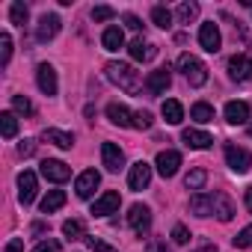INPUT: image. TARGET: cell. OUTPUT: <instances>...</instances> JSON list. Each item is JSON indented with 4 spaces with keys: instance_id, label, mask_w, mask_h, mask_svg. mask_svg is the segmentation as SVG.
Returning <instances> with one entry per match:
<instances>
[{
    "instance_id": "43",
    "label": "cell",
    "mask_w": 252,
    "mask_h": 252,
    "mask_svg": "<svg viewBox=\"0 0 252 252\" xmlns=\"http://www.w3.org/2000/svg\"><path fill=\"white\" fill-rule=\"evenodd\" d=\"M33 252H60V243L48 237V240H42V243H39V246H36Z\"/></svg>"
},
{
    "instance_id": "5",
    "label": "cell",
    "mask_w": 252,
    "mask_h": 252,
    "mask_svg": "<svg viewBox=\"0 0 252 252\" xmlns=\"http://www.w3.org/2000/svg\"><path fill=\"white\" fill-rule=\"evenodd\" d=\"M98 184H101V172H98V169H86V172H80L77 181H74V193H77V199H92V193L98 190Z\"/></svg>"
},
{
    "instance_id": "10",
    "label": "cell",
    "mask_w": 252,
    "mask_h": 252,
    "mask_svg": "<svg viewBox=\"0 0 252 252\" xmlns=\"http://www.w3.org/2000/svg\"><path fill=\"white\" fill-rule=\"evenodd\" d=\"M178 166H181V155H178V152H172V149L160 152V155H158V160H155V169H158L163 178H172V175L178 172Z\"/></svg>"
},
{
    "instance_id": "23",
    "label": "cell",
    "mask_w": 252,
    "mask_h": 252,
    "mask_svg": "<svg viewBox=\"0 0 252 252\" xmlns=\"http://www.w3.org/2000/svg\"><path fill=\"white\" fill-rule=\"evenodd\" d=\"M190 214H196V217H211V214H214V202H211V196H205V193L190 196Z\"/></svg>"
},
{
    "instance_id": "41",
    "label": "cell",
    "mask_w": 252,
    "mask_h": 252,
    "mask_svg": "<svg viewBox=\"0 0 252 252\" xmlns=\"http://www.w3.org/2000/svg\"><path fill=\"white\" fill-rule=\"evenodd\" d=\"M146 252H169V246H166V240H160V237H152V240L146 243Z\"/></svg>"
},
{
    "instance_id": "16",
    "label": "cell",
    "mask_w": 252,
    "mask_h": 252,
    "mask_svg": "<svg viewBox=\"0 0 252 252\" xmlns=\"http://www.w3.org/2000/svg\"><path fill=\"white\" fill-rule=\"evenodd\" d=\"M42 175H45L48 181H54V184H63V181L71 178V169H68L63 160H45V163H42Z\"/></svg>"
},
{
    "instance_id": "36",
    "label": "cell",
    "mask_w": 252,
    "mask_h": 252,
    "mask_svg": "<svg viewBox=\"0 0 252 252\" xmlns=\"http://www.w3.org/2000/svg\"><path fill=\"white\" fill-rule=\"evenodd\" d=\"M134 128H140V131L152 128V113H149V110H137V113H134Z\"/></svg>"
},
{
    "instance_id": "45",
    "label": "cell",
    "mask_w": 252,
    "mask_h": 252,
    "mask_svg": "<svg viewBox=\"0 0 252 252\" xmlns=\"http://www.w3.org/2000/svg\"><path fill=\"white\" fill-rule=\"evenodd\" d=\"M125 24H128V27H131V30H137V33H140V30H143V21H140V18H137V15H125Z\"/></svg>"
},
{
    "instance_id": "14",
    "label": "cell",
    "mask_w": 252,
    "mask_h": 252,
    "mask_svg": "<svg viewBox=\"0 0 252 252\" xmlns=\"http://www.w3.org/2000/svg\"><path fill=\"white\" fill-rule=\"evenodd\" d=\"M119 205H122L119 193H116V190H107V193H101V196L95 199L92 214H95V217H107V214H116V211H119Z\"/></svg>"
},
{
    "instance_id": "17",
    "label": "cell",
    "mask_w": 252,
    "mask_h": 252,
    "mask_svg": "<svg viewBox=\"0 0 252 252\" xmlns=\"http://www.w3.org/2000/svg\"><path fill=\"white\" fill-rule=\"evenodd\" d=\"M107 119L119 128H134V113L125 107V104H110L107 107Z\"/></svg>"
},
{
    "instance_id": "12",
    "label": "cell",
    "mask_w": 252,
    "mask_h": 252,
    "mask_svg": "<svg viewBox=\"0 0 252 252\" xmlns=\"http://www.w3.org/2000/svg\"><path fill=\"white\" fill-rule=\"evenodd\" d=\"M169 86H172V74H169V68L149 71V77H146V89H149L152 95H163Z\"/></svg>"
},
{
    "instance_id": "40",
    "label": "cell",
    "mask_w": 252,
    "mask_h": 252,
    "mask_svg": "<svg viewBox=\"0 0 252 252\" xmlns=\"http://www.w3.org/2000/svg\"><path fill=\"white\" fill-rule=\"evenodd\" d=\"M172 240H175V243H181V246H184V243H187V240H190V231H187V225H181V222H178V225H175V228H172Z\"/></svg>"
},
{
    "instance_id": "44",
    "label": "cell",
    "mask_w": 252,
    "mask_h": 252,
    "mask_svg": "<svg viewBox=\"0 0 252 252\" xmlns=\"http://www.w3.org/2000/svg\"><path fill=\"white\" fill-rule=\"evenodd\" d=\"M3 252H24V240H21V237H12V240L3 246Z\"/></svg>"
},
{
    "instance_id": "2",
    "label": "cell",
    "mask_w": 252,
    "mask_h": 252,
    "mask_svg": "<svg viewBox=\"0 0 252 252\" xmlns=\"http://www.w3.org/2000/svg\"><path fill=\"white\" fill-rule=\"evenodd\" d=\"M178 71L187 77L190 86H205V83H208V68H205V63H202L199 57H193V54H181V57H178Z\"/></svg>"
},
{
    "instance_id": "38",
    "label": "cell",
    "mask_w": 252,
    "mask_h": 252,
    "mask_svg": "<svg viewBox=\"0 0 252 252\" xmlns=\"http://www.w3.org/2000/svg\"><path fill=\"white\" fill-rule=\"evenodd\" d=\"M86 246H89L92 252H119V249H113L110 243H104V240H98V237H86Z\"/></svg>"
},
{
    "instance_id": "31",
    "label": "cell",
    "mask_w": 252,
    "mask_h": 252,
    "mask_svg": "<svg viewBox=\"0 0 252 252\" xmlns=\"http://www.w3.org/2000/svg\"><path fill=\"white\" fill-rule=\"evenodd\" d=\"M152 21H155L158 27L169 30V27H172V12H169L166 6H155V9H152Z\"/></svg>"
},
{
    "instance_id": "28",
    "label": "cell",
    "mask_w": 252,
    "mask_h": 252,
    "mask_svg": "<svg viewBox=\"0 0 252 252\" xmlns=\"http://www.w3.org/2000/svg\"><path fill=\"white\" fill-rule=\"evenodd\" d=\"M190 119H196L199 125H208V122L214 119V107H211V104H205V101H199V104H193V107H190Z\"/></svg>"
},
{
    "instance_id": "13",
    "label": "cell",
    "mask_w": 252,
    "mask_h": 252,
    "mask_svg": "<svg viewBox=\"0 0 252 252\" xmlns=\"http://www.w3.org/2000/svg\"><path fill=\"white\" fill-rule=\"evenodd\" d=\"M101 160H104V169L107 172H119L125 166V155H122V149L116 143H104L101 146Z\"/></svg>"
},
{
    "instance_id": "25",
    "label": "cell",
    "mask_w": 252,
    "mask_h": 252,
    "mask_svg": "<svg viewBox=\"0 0 252 252\" xmlns=\"http://www.w3.org/2000/svg\"><path fill=\"white\" fill-rule=\"evenodd\" d=\"M160 113H163V119L169 122V125H181V119H184V107L175 101V98H169V101H163V107H160Z\"/></svg>"
},
{
    "instance_id": "1",
    "label": "cell",
    "mask_w": 252,
    "mask_h": 252,
    "mask_svg": "<svg viewBox=\"0 0 252 252\" xmlns=\"http://www.w3.org/2000/svg\"><path fill=\"white\" fill-rule=\"evenodd\" d=\"M104 74H107V80L110 83H116L119 89H125V92H131V95H137L140 92V71H134V65H128V63H107L104 65Z\"/></svg>"
},
{
    "instance_id": "27",
    "label": "cell",
    "mask_w": 252,
    "mask_h": 252,
    "mask_svg": "<svg viewBox=\"0 0 252 252\" xmlns=\"http://www.w3.org/2000/svg\"><path fill=\"white\" fill-rule=\"evenodd\" d=\"M0 134H3L6 140H12L18 134V119H15V113H0Z\"/></svg>"
},
{
    "instance_id": "20",
    "label": "cell",
    "mask_w": 252,
    "mask_h": 252,
    "mask_svg": "<svg viewBox=\"0 0 252 252\" xmlns=\"http://www.w3.org/2000/svg\"><path fill=\"white\" fill-rule=\"evenodd\" d=\"M181 140L190 146V149H211V143H214V137L211 134H205V131H199V128H187L184 134H181Z\"/></svg>"
},
{
    "instance_id": "35",
    "label": "cell",
    "mask_w": 252,
    "mask_h": 252,
    "mask_svg": "<svg viewBox=\"0 0 252 252\" xmlns=\"http://www.w3.org/2000/svg\"><path fill=\"white\" fill-rule=\"evenodd\" d=\"M12 110L15 113H24V116H33V101L27 95H15L12 98Z\"/></svg>"
},
{
    "instance_id": "33",
    "label": "cell",
    "mask_w": 252,
    "mask_h": 252,
    "mask_svg": "<svg viewBox=\"0 0 252 252\" xmlns=\"http://www.w3.org/2000/svg\"><path fill=\"white\" fill-rule=\"evenodd\" d=\"M63 234H65L68 240H80V237H83V222H80V220H65V222H63Z\"/></svg>"
},
{
    "instance_id": "46",
    "label": "cell",
    "mask_w": 252,
    "mask_h": 252,
    "mask_svg": "<svg viewBox=\"0 0 252 252\" xmlns=\"http://www.w3.org/2000/svg\"><path fill=\"white\" fill-rule=\"evenodd\" d=\"M246 208H249V214H252V187H246Z\"/></svg>"
},
{
    "instance_id": "3",
    "label": "cell",
    "mask_w": 252,
    "mask_h": 252,
    "mask_svg": "<svg viewBox=\"0 0 252 252\" xmlns=\"http://www.w3.org/2000/svg\"><path fill=\"white\" fill-rule=\"evenodd\" d=\"M225 163H228L231 172L243 175V172L252 169V155L246 149H240V146H225Z\"/></svg>"
},
{
    "instance_id": "32",
    "label": "cell",
    "mask_w": 252,
    "mask_h": 252,
    "mask_svg": "<svg viewBox=\"0 0 252 252\" xmlns=\"http://www.w3.org/2000/svg\"><path fill=\"white\" fill-rule=\"evenodd\" d=\"M9 60H12V36L9 33H0V65H9Z\"/></svg>"
},
{
    "instance_id": "42",
    "label": "cell",
    "mask_w": 252,
    "mask_h": 252,
    "mask_svg": "<svg viewBox=\"0 0 252 252\" xmlns=\"http://www.w3.org/2000/svg\"><path fill=\"white\" fill-rule=\"evenodd\" d=\"M33 152H36V143L33 140H21L18 143V155L21 158H33Z\"/></svg>"
},
{
    "instance_id": "29",
    "label": "cell",
    "mask_w": 252,
    "mask_h": 252,
    "mask_svg": "<svg viewBox=\"0 0 252 252\" xmlns=\"http://www.w3.org/2000/svg\"><path fill=\"white\" fill-rule=\"evenodd\" d=\"M205 181H208V172H205V169H190V172H187V178H184L187 190H202V187H205Z\"/></svg>"
},
{
    "instance_id": "22",
    "label": "cell",
    "mask_w": 252,
    "mask_h": 252,
    "mask_svg": "<svg viewBox=\"0 0 252 252\" xmlns=\"http://www.w3.org/2000/svg\"><path fill=\"white\" fill-rule=\"evenodd\" d=\"M42 140L51 143V146H57V149H71L74 146V137L65 134V131H57V128H45L42 131Z\"/></svg>"
},
{
    "instance_id": "4",
    "label": "cell",
    "mask_w": 252,
    "mask_h": 252,
    "mask_svg": "<svg viewBox=\"0 0 252 252\" xmlns=\"http://www.w3.org/2000/svg\"><path fill=\"white\" fill-rule=\"evenodd\" d=\"M128 222H131V228L140 234V237H146L149 234V228H152V211H149V205H131V211H128Z\"/></svg>"
},
{
    "instance_id": "8",
    "label": "cell",
    "mask_w": 252,
    "mask_h": 252,
    "mask_svg": "<svg viewBox=\"0 0 252 252\" xmlns=\"http://www.w3.org/2000/svg\"><path fill=\"white\" fill-rule=\"evenodd\" d=\"M57 33H60V18L54 15V12H45L42 18H39V24H36V42H51V39H57Z\"/></svg>"
},
{
    "instance_id": "21",
    "label": "cell",
    "mask_w": 252,
    "mask_h": 252,
    "mask_svg": "<svg viewBox=\"0 0 252 252\" xmlns=\"http://www.w3.org/2000/svg\"><path fill=\"white\" fill-rule=\"evenodd\" d=\"M101 45H104V51H119V48H125V33H122V27H119V24L107 27L104 36H101Z\"/></svg>"
},
{
    "instance_id": "7",
    "label": "cell",
    "mask_w": 252,
    "mask_h": 252,
    "mask_svg": "<svg viewBox=\"0 0 252 252\" xmlns=\"http://www.w3.org/2000/svg\"><path fill=\"white\" fill-rule=\"evenodd\" d=\"M36 190H39L36 172L24 169V172L18 175V202H21V205H33V199H36Z\"/></svg>"
},
{
    "instance_id": "19",
    "label": "cell",
    "mask_w": 252,
    "mask_h": 252,
    "mask_svg": "<svg viewBox=\"0 0 252 252\" xmlns=\"http://www.w3.org/2000/svg\"><path fill=\"white\" fill-rule=\"evenodd\" d=\"M211 202H214V214H217V220H220V222H231V217H234V202H231L225 193H214Z\"/></svg>"
},
{
    "instance_id": "37",
    "label": "cell",
    "mask_w": 252,
    "mask_h": 252,
    "mask_svg": "<svg viewBox=\"0 0 252 252\" xmlns=\"http://www.w3.org/2000/svg\"><path fill=\"white\" fill-rule=\"evenodd\" d=\"M234 246H237V249H249V246H252V225L240 228V234L234 237Z\"/></svg>"
},
{
    "instance_id": "39",
    "label": "cell",
    "mask_w": 252,
    "mask_h": 252,
    "mask_svg": "<svg viewBox=\"0 0 252 252\" xmlns=\"http://www.w3.org/2000/svg\"><path fill=\"white\" fill-rule=\"evenodd\" d=\"M113 15H116V12H113L110 6H95V9H92V21H110Z\"/></svg>"
},
{
    "instance_id": "9",
    "label": "cell",
    "mask_w": 252,
    "mask_h": 252,
    "mask_svg": "<svg viewBox=\"0 0 252 252\" xmlns=\"http://www.w3.org/2000/svg\"><path fill=\"white\" fill-rule=\"evenodd\" d=\"M228 74H231V80H240V83L252 80V60L246 54H234L228 60Z\"/></svg>"
},
{
    "instance_id": "11",
    "label": "cell",
    "mask_w": 252,
    "mask_h": 252,
    "mask_svg": "<svg viewBox=\"0 0 252 252\" xmlns=\"http://www.w3.org/2000/svg\"><path fill=\"white\" fill-rule=\"evenodd\" d=\"M149 181H152V166H149L146 160L134 163V166H131V172H128V187L140 193V190H146V187H149Z\"/></svg>"
},
{
    "instance_id": "34",
    "label": "cell",
    "mask_w": 252,
    "mask_h": 252,
    "mask_svg": "<svg viewBox=\"0 0 252 252\" xmlns=\"http://www.w3.org/2000/svg\"><path fill=\"white\" fill-rule=\"evenodd\" d=\"M27 6L21 3V0H18V3H12V9H9V18H12V24H18V27H24L27 24Z\"/></svg>"
},
{
    "instance_id": "47",
    "label": "cell",
    "mask_w": 252,
    "mask_h": 252,
    "mask_svg": "<svg viewBox=\"0 0 252 252\" xmlns=\"http://www.w3.org/2000/svg\"><path fill=\"white\" fill-rule=\"evenodd\" d=\"M196 252H217V246H211V243H208V246H199Z\"/></svg>"
},
{
    "instance_id": "15",
    "label": "cell",
    "mask_w": 252,
    "mask_h": 252,
    "mask_svg": "<svg viewBox=\"0 0 252 252\" xmlns=\"http://www.w3.org/2000/svg\"><path fill=\"white\" fill-rule=\"evenodd\" d=\"M36 83H39V89L45 95H57V71H54L51 63H42L36 68Z\"/></svg>"
},
{
    "instance_id": "24",
    "label": "cell",
    "mask_w": 252,
    "mask_h": 252,
    "mask_svg": "<svg viewBox=\"0 0 252 252\" xmlns=\"http://www.w3.org/2000/svg\"><path fill=\"white\" fill-rule=\"evenodd\" d=\"M128 51H131L134 60H155L158 45H149V42H143V39H134V42L128 45Z\"/></svg>"
},
{
    "instance_id": "48",
    "label": "cell",
    "mask_w": 252,
    "mask_h": 252,
    "mask_svg": "<svg viewBox=\"0 0 252 252\" xmlns=\"http://www.w3.org/2000/svg\"><path fill=\"white\" fill-rule=\"evenodd\" d=\"M249 137H252V125H249Z\"/></svg>"
},
{
    "instance_id": "30",
    "label": "cell",
    "mask_w": 252,
    "mask_h": 252,
    "mask_svg": "<svg viewBox=\"0 0 252 252\" xmlns=\"http://www.w3.org/2000/svg\"><path fill=\"white\" fill-rule=\"evenodd\" d=\"M175 15H178L181 24H190V21H196V15H199V3H181V6L175 9Z\"/></svg>"
},
{
    "instance_id": "18",
    "label": "cell",
    "mask_w": 252,
    "mask_h": 252,
    "mask_svg": "<svg viewBox=\"0 0 252 252\" xmlns=\"http://www.w3.org/2000/svg\"><path fill=\"white\" fill-rule=\"evenodd\" d=\"M225 122L228 125H246L249 122V104L246 101H228L225 104Z\"/></svg>"
},
{
    "instance_id": "6",
    "label": "cell",
    "mask_w": 252,
    "mask_h": 252,
    "mask_svg": "<svg viewBox=\"0 0 252 252\" xmlns=\"http://www.w3.org/2000/svg\"><path fill=\"white\" fill-rule=\"evenodd\" d=\"M199 45H202L208 54H217V51H220L222 36H220V27H217L214 21H205V24L199 27Z\"/></svg>"
},
{
    "instance_id": "26",
    "label": "cell",
    "mask_w": 252,
    "mask_h": 252,
    "mask_svg": "<svg viewBox=\"0 0 252 252\" xmlns=\"http://www.w3.org/2000/svg\"><path fill=\"white\" fill-rule=\"evenodd\" d=\"M65 205V193L63 190H51L45 199H42V214H54V211H60Z\"/></svg>"
}]
</instances>
